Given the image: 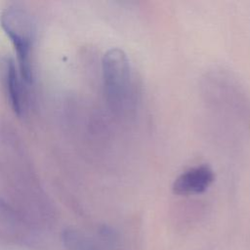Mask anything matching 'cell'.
Returning a JSON list of instances; mask_svg holds the SVG:
<instances>
[{
    "instance_id": "cell-1",
    "label": "cell",
    "mask_w": 250,
    "mask_h": 250,
    "mask_svg": "<svg viewBox=\"0 0 250 250\" xmlns=\"http://www.w3.org/2000/svg\"><path fill=\"white\" fill-rule=\"evenodd\" d=\"M104 94L109 108L118 116L126 115L134 104V84L127 55L118 48L109 49L102 62Z\"/></svg>"
},
{
    "instance_id": "cell-2",
    "label": "cell",
    "mask_w": 250,
    "mask_h": 250,
    "mask_svg": "<svg viewBox=\"0 0 250 250\" xmlns=\"http://www.w3.org/2000/svg\"><path fill=\"white\" fill-rule=\"evenodd\" d=\"M0 22L15 47L20 73L25 83H30L33 77L31 53L35 40V21L27 10L11 5L1 12Z\"/></svg>"
},
{
    "instance_id": "cell-3",
    "label": "cell",
    "mask_w": 250,
    "mask_h": 250,
    "mask_svg": "<svg viewBox=\"0 0 250 250\" xmlns=\"http://www.w3.org/2000/svg\"><path fill=\"white\" fill-rule=\"evenodd\" d=\"M215 174L206 164L194 166L180 174L173 182L172 190L178 195L203 193L213 184Z\"/></svg>"
},
{
    "instance_id": "cell-4",
    "label": "cell",
    "mask_w": 250,
    "mask_h": 250,
    "mask_svg": "<svg viewBox=\"0 0 250 250\" xmlns=\"http://www.w3.org/2000/svg\"><path fill=\"white\" fill-rule=\"evenodd\" d=\"M2 76L8 101L13 110L21 115L26 108V97L24 91V81L20 73L16 62L10 58L3 62Z\"/></svg>"
},
{
    "instance_id": "cell-5",
    "label": "cell",
    "mask_w": 250,
    "mask_h": 250,
    "mask_svg": "<svg viewBox=\"0 0 250 250\" xmlns=\"http://www.w3.org/2000/svg\"><path fill=\"white\" fill-rule=\"evenodd\" d=\"M62 240L65 247L69 250H95L94 245L89 240L71 229L63 232Z\"/></svg>"
}]
</instances>
